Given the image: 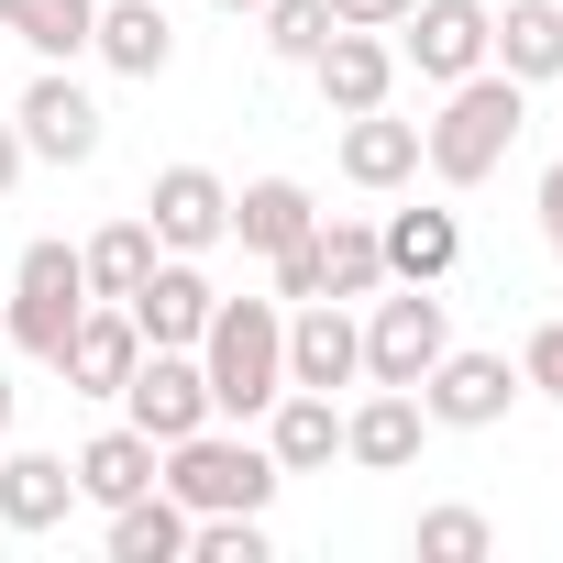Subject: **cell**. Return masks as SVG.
Returning a JSON list of instances; mask_svg holds the SVG:
<instances>
[{"label": "cell", "instance_id": "35", "mask_svg": "<svg viewBox=\"0 0 563 563\" xmlns=\"http://www.w3.org/2000/svg\"><path fill=\"white\" fill-rule=\"evenodd\" d=\"M0 442H12V376H0Z\"/></svg>", "mask_w": 563, "mask_h": 563}, {"label": "cell", "instance_id": "3", "mask_svg": "<svg viewBox=\"0 0 563 563\" xmlns=\"http://www.w3.org/2000/svg\"><path fill=\"white\" fill-rule=\"evenodd\" d=\"M155 486H166L188 519H210V508H265V497H276V453H265V442H232V431H188V442L155 453Z\"/></svg>", "mask_w": 563, "mask_h": 563}, {"label": "cell", "instance_id": "13", "mask_svg": "<svg viewBox=\"0 0 563 563\" xmlns=\"http://www.w3.org/2000/svg\"><path fill=\"white\" fill-rule=\"evenodd\" d=\"M133 354H144L133 310H122V299H89V310H78V332H67V354H56V376H67L78 398H122Z\"/></svg>", "mask_w": 563, "mask_h": 563}, {"label": "cell", "instance_id": "30", "mask_svg": "<svg viewBox=\"0 0 563 563\" xmlns=\"http://www.w3.org/2000/svg\"><path fill=\"white\" fill-rule=\"evenodd\" d=\"M519 387L563 398V321H541V332H530V354H519Z\"/></svg>", "mask_w": 563, "mask_h": 563}, {"label": "cell", "instance_id": "33", "mask_svg": "<svg viewBox=\"0 0 563 563\" xmlns=\"http://www.w3.org/2000/svg\"><path fill=\"white\" fill-rule=\"evenodd\" d=\"M541 232H552V254H563V166H541Z\"/></svg>", "mask_w": 563, "mask_h": 563}, {"label": "cell", "instance_id": "18", "mask_svg": "<svg viewBox=\"0 0 563 563\" xmlns=\"http://www.w3.org/2000/svg\"><path fill=\"white\" fill-rule=\"evenodd\" d=\"M232 232H243V254H288V243L321 232V199H310L299 177H254V188L232 199Z\"/></svg>", "mask_w": 563, "mask_h": 563}, {"label": "cell", "instance_id": "16", "mask_svg": "<svg viewBox=\"0 0 563 563\" xmlns=\"http://www.w3.org/2000/svg\"><path fill=\"white\" fill-rule=\"evenodd\" d=\"M265 453H276V475H321V464L343 453V409H332L321 387H276V409H265Z\"/></svg>", "mask_w": 563, "mask_h": 563}, {"label": "cell", "instance_id": "12", "mask_svg": "<svg viewBox=\"0 0 563 563\" xmlns=\"http://www.w3.org/2000/svg\"><path fill=\"white\" fill-rule=\"evenodd\" d=\"M310 78H321V100L354 122V111H387V89H398V45L387 34H354V23H332L321 34V56H310Z\"/></svg>", "mask_w": 563, "mask_h": 563}, {"label": "cell", "instance_id": "21", "mask_svg": "<svg viewBox=\"0 0 563 563\" xmlns=\"http://www.w3.org/2000/svg\"><path fill=\"white\" fill-rule=\"evenodd\" d=\"M343 177H354V188H409V177H420V122L354 111V122H343Z\"/></svg>", "mask_w": 563, "mask_h": 563}, {"label": "cell", "instance_id": "27", "mask_svg": "<svg viewBox=\"0 0 563 563\" xmlns=\"http://www.w3.org/2000/svg\"><path fill=\"white\" fill-rule=\"evenodd\" d=\"M155 254H166V243H155V221H144V210H133V221H111L100 243H78V265H89V299H133Z\"/></svg>", "mask_w": 563, "mask_h": 563}, {"label": "cell", "instance_id": "25", "mask_svg": "<svg viewBox=\"0 0 563 563\" xmlns=\"http://www.w3.org/2000/svg\"><path fill=\"white\" fill-rule=\"evenodd\" d=\"M89 23H100V0H0V34H23L45 67L89 56Z\"/></svg>", "mask_w": 563, "mask_h": 563}, {"label": "cell", "instance_id": "28", "mask_svg": "<svg viewBox=\"0 0 563 563\" xmlns=\"http://www.w3.org/2000/svg\"><path fill=\"white\" fill-rule=\"evenodd\" d=\"M486 508H420V563H486Z\"/></svg>", "mask_w": 563, "mask_h": 563}, {"label": "cell", "instance_id": "17", "mask_svg": "<svg viewBox=\"0 0 563 563\" xmlns=\"http://www.w3.org/2000/svg\"><path fill=\"white\" fill-rule=\"evenodd\" d=\"M376 243H387V276H398V288H442L453 254H464V221H453V210H387Z\"/></svg>", "mask_w": 563, "mask_h": 563}, {"label": "cell", "instance_id": "29", "mask_svg": "<svg viewBox=\"0 0 563 563\" xmlns=\"http://www.w3.org/2000/svg\"><path fill=\"white\" fill-rule=\"evenodd\" d=\"M321 34H332V0H265V45L288 56V67H310Z\"/></svg>", "mask_w": 563, "mask_h": 563}, {"label": "cell", "instance_id": "23", "mask_svg": "<svg viewBox=\"0 0 563 563\" xmlns=\"http://www.w3.org/2000/svg\"><path fill=\"white\" fill-rule=\"evenodd\" d=\"M111 563H188V508H177L166 486L122 497V508H111Z\"/></svg>", "mask_w": 563, "mask_h": 563}, {"label": "cell", "instance_id": "26", "mask_svg": "<svg viewBox=\"0 0 563 563\" xmlns=\"http://www.w3.org/2000/svg\"><path fill=\"white\" fill-rule=\"evenodd\" d=\"M155 486V442L122 420V431H100L89 453H78V497H100V508H122V497H144Z\"/></svg>", "mask_w": 563, "mask_h": 563}, {"label": "cell", "instance_id": "11", "mask_svg": "<svg viewBox=\"0 0 563 563\" xmlns=\"http://www.w3.org/2000/svg\"><path fill=\"white\" fill-rule=\"evenodd\" d=\"M122 310H133V332H144V343L199 354V332H210V276H199L188 254H155V265H144V288H133Z\"/></svg>", "mask_w": 563, "mask_h": 563}, {"label": "cell", "instance_id": "5", "mask_svg": "<svg viewBox=\"0 0 563 563\" xmlns=\"http://www.w3.org/2000/svg\"><path fill=\"white\" fill-rule=\"evenodd\" d=\"M122 409H133V431L166 453V442H188V431H210V376H199V354H177V343H144L133 354V376H122Z\"/></svg>", "mask_w": 563, "mask_h": 563}, {"label": "cell", "instance_id": "20", "mask_svg": "<svg viewBox=\"0 0 563 563\" xmlns=\"http://www.w3.org/2000/svg\"><path fill=\"white\" fill-rule=\"evenodd\" d=\"M89 56H111L122 78H166L177 34H166V0H111V12L89 23Z\"/></svg>", "mask_w": 563, "mask_h": 563}, {"label": "cell", "instance_id": "8", "mask_svg": "<svg viewBox=\"0 0 563 563\" xmlns=\"http://www.w3.org/2000/svg\"><path fill=\"white\" fill-rule=\"evenodd\" d=\"M12 122H23V155H45V166H89V155H100V100H89L67 67H45Z\"/></svg>", "mask_w": 563, "mask_h": 563}, {"label": "cell", "instance_id": "31", "mask_svg": "<svg viewBox=\"0 0 563 563\" xmlns=\"http://www.w3.org/2000/svg\"><path fill=\"white\" fill-rule=\"evenodd\" d=\"M276 299H321V243H288V254H276Z\"/></svg>", "mask_w": 563, "mask_h": 563}, {"label": "cell", "instance_id": "14", "mask_svg": "<svg viewBox=\"0 0 563 563\" xmlns=\"http://www.w3.org/2000/svg\"><path fill=\"white\" fill-rule=\"evenodd\" d=\"M365 376V321H343L332 299H299V321H288V387H354Z\"/></svg>", "mask_w": 563, "mask_h": 563}, {"label": "cell", "instance_id": "32", "mask_svg": "<svg viewBox=\"0 0 563 563\" xmlns=\"http://www.w3.org/2000/svg\"><path fill=\"white\" fill-rule=\"evenodd\" d=\"M332 23H354V34H398L409 0H332Z\"/></svg>", "mask_w": 563, "mask_h": 563}, {"label": "cell", "instance_id": "7", "mask_svg": "<svg viewBox=\"0 0 563 563\" xmlns=\"http://www.w3.org/2000/svg\"><path fill=\"white\" fill-rule=\"evenodd\" d=\"M486 34H497V12L486 0H409V23H398V56L420 67V78H475L486 67Z\"/></svg>", "mask_w": 563, "mask_h": 563}, {"label": "cell", "instance_id": "36", "mask_svg": "<svg viewBox=\"0 0 563 563\" xmlns=\"http://www.w3.org/2000/svg\"><path fill=\"white\" fill-rule=\"evenodd\" d=\"M221 12H265V0H221Z\"/></svg>", "mask_w": 563, "mask_h": 563}, {"label": "cell", "instance_id": "2", "mask_svg": "<svg viewBox=\"0 0 563 563\" xmlns=\"http://www.w3.org/2000/svg\"><path fill=\"white\" fill-rule=\"evenodd\" d=\"M519 122H530L519 78H508V67H497V78L475 67V78H453L442 122H420V155H431V177H442V188H475V177H497V166H508Z\"/></svg>", "mask_w": 563, "mask_h": 563}, {"label": "cell", "instance_id": "9", "mask_svg": "<svg viewBox=\"0 0 563 563\" xmlns=\"http://www.w3.org/2000/svg\"><path fill=\"white\" fill-rule=\"evenodd\" d=\"M144 221H155L166 254H210V243L232 232V188H221L210 166H166V177L144 188Z\"/></svg>", "mask_w": 563, "mask_h": 563}, {"label": "cell", "instance_id": "24", "mask_svg": "<svg viewBox=\"0 0 563 563\" xmlns=\"http://www.w3.org/2000/svg\"><path fill=\"white\" fill-rule=\"evenodd\" d=\"M310 243H321V299H376V288H387V243H376V221H321Z\"/></svg>", "mask_w": 563, "mask_h": 563}, {"label": "cell", "instance_id": "1", "mask_svg": "<svg viewBox=\"0 0 563 563\" xmlns=\"http://www.w3.org/2000/svg\"><path fill=\"white\" fill-rule=\"evenodd\" d=\"M199 376H210V409L265 420V409H276V387H288V310H276V299H210Z\"/></svg>", "mask_w": 563, "mask_h": 563}, {"label": "cell", "instance_id": "22", "mask_svg": "<svg viewBox=\"0 0 563 563\" xmlns=\"http://www.w3.org/2000/svg\"><path fill=\"white\" fill-rule=\"evenodd\" d=\"M486 56L530 89V78H563V0H508V23L486 34Z\"/></svg>", "mask_w": 563, "mask_h": 563}, {"label": "cell", "instance_id": "15", "mask_svg": "<svg viewBox=\"0 0 563 563\" xmlns=\"http://www.w3.org/2000/svg\"><path fill=\"white\" fill-rule=\"evenodd\" d=\"M420 431H431L420 387H376V398L343 420V453H354L365 475H398V464H420Z\"/></svg>", "mask_w": 563, "mask_h": 563}, {"label": "cell", "instance_id": "10", "mask_svg": "<svg viewBox=\"0 0 563 563\" xmlns=\"http://www.w3.org/2000/svg\"><path fill=\"white\" fill-rule=\"evenodd\" d=\"M508 398H519L508 354H453V343H442V365L420 376V409H431L442 431H486V420H508Z\"/></svg>", "mask_w": 563, "mask_h": 563}, {"label": "cell", "instance_id": "6", "mask_svg": "<svg viewBox=\"0 0 563 563\" xmlns=\"http://www.w3.org/2000/svg\"><path fill=\"white\" fill-rule=\"evenodd\" d=\"M442 343H453L442 299H431V288H398V299H376V321H365V376H376V387H420V376L442 365Z\"/></svg>", "mask_w": 563, "mask_h": 563}, {"label": "cell", "instance_id": "4", "mask_svg": "<svg viewBox=\"0 0 563 563\" xmlns=\"http://www.w3.org/2000/svg\"><path fill=\"white\" fill-rule=\"evenodd\" d=\"M78 310H89V265H78V243H34V254L12 265V299H0L12 343H23L34 365H56L67 332H78Z\"/></svg>", "mask_w": 563, "mask_h": 563}, {"label": "cell", "instance_id": "19", "mask_svg": "<svg viewBox=\"0 0 563 563\" xmlns=\"http://www.w3.org/2000/svg\"><path fill=\"white\" fill-rule=\"evenodd\" d=\"M78 508V464L67 453H12L0 464V530H56Z\"/></svg>", "mask_w": 563, "mask_h": 563}, {"label": "cell", "instance_id": "34", "mask_svg": "<svg viewBox=\"0 0 563 563\" xmlns=\"http://www.w3.org/2000/svg\"><path fill=\"white\" fill-rule=\"evenodd\" d=\"M23 177V122H0V188Z\"/></svg>", "mask_w": 563, "mask_h": 563}]
</instances>
